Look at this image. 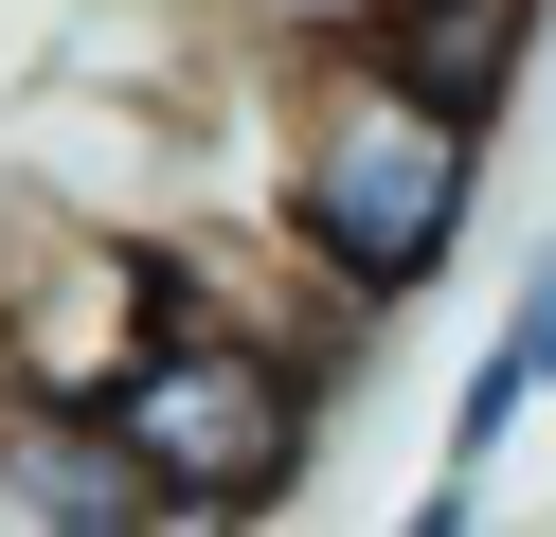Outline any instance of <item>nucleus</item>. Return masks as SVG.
<instances>
[{
  "label": "nucleus",
  "instance_id": "1",
  "mask_svg": "<svg viewBox=\"0 0 556 537\" xmlns=\"http://www.w3.org/2000/svg\"><path fill=\"white\" fill-rule=\"evenodd\" d=\"M484 143L448 90H413L377 36H305L288 72V179H269V215H288L305 286L324 305H413V286H448V251L484 233Z\"/></svg>",
  "mask_w": 556,
  "mask_h": 537
},
{
  "label": "nucleus",
  "instance_id": "2",
  "mask_svg": "<svg viewBox=\"0 0 556 537\" xmlns=\"http://www.w3.org/2000/svg\"><path fill=\"white\" fill-rule=\"evenodd\" d=\"M341 341L359 322H269L216 269H180V305L109 376V430L162 484V537H233V520H288L305 501V465H324V358Z\"/></svg>",
  "mask_w": 556,
  "mask_h": 537
},
{
  "label": "nucleus",
  "instance_id": "3",
  "mask_svg": "<svg viewBox=\"0 0 556 537\" xmlns=\"http://www.w3.org/2000/svg\"><path fill=\"white\" fill-rule=\"evenodd\" d=\"M162 305H180V251L126 215H18L0 233V376H37V394H109Z\"/></svg>",
  "mask_w": 556,
  "mask_h": 537
},
{
  "label": "nucleus",
  "instance_id": "4",
  "mask_svg": "<svg viewBox=\"0 0 556 537\" xmlns=\"http://www.w3.org/2000/svg\"><path fill=\"white\" fill-rule=\"evenodd\" d=\"M0 537H162V484L126 465L109 394L0 376Z\"/></svg>",
  "mask_w": 556,
  "mask_h": 537
},
{
  "label": "nucleus",
  "instance_id": "5",
  "mask_svg": "<svg viewBox=\"0 0 556 537\" xmlns=\"http://www.w3.org/2000/svg\"><path fill=\"white\" fill-rule=\"evenodd\" d=\"M539 394H556V233L520 251L503 341H484V358H467V394H448V465H431V501H413L431 537H467V520H484V465H503V430L539 412Z\"/></svg>",
  "mask_w": 556,
  "mask_h": 537
},
{
  "label": "nucleus",
  "instance_id": "6",
  "mask_svg": "<svg viewBox=\"0 0 556 537\" xmlns=\"http://www.w3.org/2000/svg\"><path fill=\"white\" fill-rule=\"evenodd\" d=\"M341 36H377V54H395L413 90H448L467 126H503L520 72H539V0H377V18H341Z\"/></svg>",
  "mask_w": 556,
  "mask_h": 537
}]
</instances>
